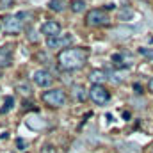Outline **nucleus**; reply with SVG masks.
I'll use <instances>...</instances> for the list:
<instances>
[{
    "instance_id": "3",
    "label": "nucleus",
    "mask_w": 153,
    "mask_h": 153,
    "mask_svg": "<svg viewBox=\"0 0 153 153\" xmlns=\"http://www.w3.org/2000/svg\"><path fill=\"white\" fill-rule=\"evenodd\" d=\"M89 96L96 105H105L111 100V93L103 87V85H91L89 89Z\"/></svg>"
},
{
    "instance_id": "21",
    "label": "nucleus",
    "mask_w": 153,
    "mask_h": 153,
    "mask_svg": "<svg viewBox=\"0 0 153 153\" xmlns=\"http://www.w3.org/2000/svg\"><path fill=\"white\" fill-rule=\"evenodd\" d=\"M148 89H150V91H153V76H152V80L148 82Z\"/></svg>"
},
{
    "instance_id": "19",
    "label": "nucleus",
    "mask_w": 153,
    "mask_h": 153,
    "mask_svg": "<svg viewBox=\"0 0 153 153\" xmlns=\"http://www.w3.org/2000/svg\"><path fill=\"white\" fill-rule=\"evenodd\" d=\"M41 153H55V150H53V146H45Z\"/></svg>"
},
{
    "instance_id": "5",
    "label": "nucleus",
    "mask_w": 153,
    "mask_h": 153,
    "mask_svg": "<svg viewBox=\"0 0 153 153\" xmlns=\"http://www.w3.org/2000/svg\"><path fill=\"white\" fill-rule=\"evenodd\" d=\"M85 22H87L89 27H102V25H107V23H109V16H107L103 11H100V9H93V11L87 14Z\"/></svg>"
},
{
    "instance_id": "4",
    "label": "nucleus",
    "mask_w": 153,
    "mask_h": 153,
    "mask_svg": "<svg viewBox=\"0 0 153 153\" xmlns=\"http://www.w3.org/2000/svg\"><path fill=\"white\" fill-rule=\"evenodd\" d=\"M43 100L52 107H61L66 102V94H64L62 89H52V91H46L43 94Z\"/></svg>"
},
{
    "instance_id": "17",
    "label": "nucleus",
    "mask_w": 153,
    "mask_h": 153,
    "mask_svg": "<svg viewBox=\"0 0 153 153\" xmlns=\"http://www.w3.org/2000/svg\"><path fill=\"white\" fill-rule=\"evenodd\" d=\"M123 59H125V57H123L121 53H114V55H112V61H114V64H117V66H126V64L123 62Z\"/></svg>"
},
{
    "instance_id": "11",
    "label": "nucleus",
    "mask_w": 153,
    "mask_h": 153,
    "mask_svg": "<svg viewBox=\"0 0 153 153\" xmlns=\"http://www.w3.org/2000/svg\"><path fill=\"white\" fill-rule=\"evenodd\" d=\"M71 11L73 13H84L85 11V2L84 0H73L71 2Z\"/></svg>"
},
{
    "instance_id": "20",
    "label": "nucleus",
    "mask_w": 153,
    "mask_h": 153,
    "mask_svg": "<svg viewBox=\"0 0 153 153\" xmlns=\"http://www.w3.org/2000/svg\"><path fill=\"white\" fill-rule=\"evenodd\" d=\"M134 89H135V93H139V94L143 93V87H141L139 84H135V85H134Z\"/></svg>"
},
{
    "instance_id": "16",
    "label": "nucleus",
    "mask_w": 153,
    "mask_h": 153,
    "mask_svg": "<svg viewBox=\"0 0 153 153\" xmlns=\"http://www.w3.org/2000/svg\"><path fill=\"white\" fill-rule=\"evenodd\" d=\"M18 91H20L22 94H25V96H29V94H30V87H29V84H25V82L18 84Z\"/></svg>"
},
{
    "instance_id": "18",
    "label": "nucleus",
    "mask_w": 153,
    "mask_h": 153,
    "mask_svg": "<svg viewBox=\"0 0 153 153\" xmlns=\"http://www.w3.org/2000/svg\"><path fill=\"white\" fill-rule=\"evenodd\" d=\"M139 53L148 59H153V48H139Z\"/></svg>"
},
{
    "instance_id": "8",
    "label": "nucleus",
    "mask_w": 153,
    "mask_h": 153,
    "mask_svg": "<svg viewBox=\"0 0 153 153\" xmlns=\"http://www.w3.org/2000/svg\"><path fill=\"white\" fill-rule=\"evenodd\" d=\"M41 32L46 36V39L57 38V36H61V25L57 22H46V23H43Z\"/></svg>"
},
{
    "instance_id": "13",
    "label": "nucleus",
    "mask_w": 153,
    "mask_h": 153,
    "mask_svg": "<svg viewBox=\"0 0 153 153\" xmlns=\"http://www.w3.org/2000/svg\"><path fill=\"white\" fill-rule=\"evenodd\" d=\"M73 94H75V98L78 102H84L85 96H87V94L84 93V87H82V85H75V87H73Z\"/></svg>"
},
{
    "instance_id": "6",
    "label": "nucleus",
    "mask_w": 153,
    "mask_h": 153,
    "mask_svg": "<svg viewBox=\"0 0 153 153\" xmlns=\"http://www.w3.org/2000/svg\"><path fill=\"white\" fill-rule=\"evenodd\" d=\"M73 43V36L71 34H61L57 38L46 39V46L48 48H68Z\"/></svg>"
},
{
    "instance_id": "12",
    "label": "nucleus",
    "mask_w": 153,
    "mask_h": 153,
    "mask_svg": "<svg viewBox=\"0 0 153 153\" xmlns=\"http://www.w3.org/2000/svg\"><path fill=\"white\" fill-rule=\"evenodd\" d=\"M48 7H50L52 11H55V13H61V11L64 9V2H62V0H52V2L48 4Z\"/></svg>"
},
{
    "instance_id": "10",
    "label": "nucleus",
    "mask_w": 153,
    "mask_h": 153,
    "mask_svg": "<svg viewBox=\"0 0 153 153\" xmlns=\"http://www.w3.org/2000/svg\"><path fill=\"white\" fill-rule=\"evenodd\" d=\"M89 80L93 82V85H102L105 80H107V75H105V71H91L89 73Z\"/></svg>"
},
{
    "instance_id": "7",
    "label": "nucleus",
    "mask_w": 153,
    "mask_h": 153,
    "mask_svg": "<svg viewBox=\"0 0 153 153\" xmlns=\"http://www.w3.org/2000/svg\"><path fill=\"white\" fill-rule=\"evenodd\" d=\"M32 80H34V84H38L39 87H48V85H52V82H53L52 75H50L46 70H36V71L32 73Z\"/></svg>"
},
{
    "instance_id": "14",
    "label": "nucleus",
    "mask_w": 153,
    "mask_h": 153,
    "mask_svg": "<svg viewBox=\"0 0 153 153\" xmlns=\"http://www.w3.org/2000/svg\"><path fill=\"white\" fill-rule=\"evenodd\" d=\"M13 103H14V98H13V96H7V98H5V102H4V107L0 109V114L9 112V111H11V107H13Z\"/></svg>"
},
{
    "instance_id": "9",
    "label": "nucleus",
    "mask_w": 153,
    "mask_h": 153,
    "mask_svg": "<svg viewBox=\"0 0 153 153\" xmlns=\"http://www.w3.org/2000/svg\"><path fill=\"white\" fill-rule=\"evenodd\" d=\"M11 59H13V52L11 48H0V68H5L11 64Z\"/></svg>"
},
{
    "instance_id": "2",
    "label": "nucleus",
    "mask_w": 153,
    "mask_h": 153,
    "mask_svg": "<svg viewBox=\"0 0 153 153\" xmlns=\"http://www.w3.org/2000/svg\"><path fill=\"white\" fill-rule=\"evenodd\" d=\"M27 16H29L27 13H18V14H14V16H7V18L4 20V29H5V32H9V34H18V32L23 29L25 22H27V20H23V18H27Z\"/></svg>"
},
{
    "instance_id": "1",
    "label": "nucleus",
    "mask_w": 153,
    "mask_h": 153,
    "mask_svg": "<svg viewBox=\"0 0 153 153\" xmlns=\"http://www.w3.org/2000/svg\"><path fill=\"white\" fill-rule=\"evenodd\" d=\"M85 57H87L85 50H82V48H70V50H64L59 55V64H61L62 70H68V71L78 70V68L84 66Z\"/></svg>"
},
{
    "instance_id": "15",
    "label": "nucleus",
    "mask_w": 153,
    "mask_h": 153,
    "mask_svg": "<svg viewBox=\"0 0 153 153\" xmlns=\"http://www.w3.org/2000/svg\"><path fill=\"white\" fill-rule=\"evenodd\" d=\"M128 18H134V11L132 9H121L119 11V20H128Z\"/></svg>"
}]
</instances>
